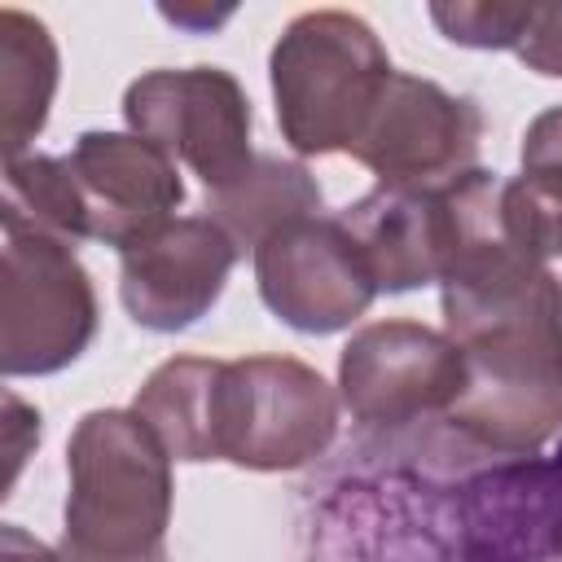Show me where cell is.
Returning <instances> with one entry per match:
<instances>
[{
	"instance_id": "cell-21",
	"label": "cell",
	"mask_w": 562,
	"mask_h": 562,
	"mask_svg": "<svg viewBox=\"0 0 562 562\" xmlns=\"http://www.w3.org/2000/svg\"><path fill=\"white\" fill-rule=\"evenodd\" d=\"M4 439H9V448H4V457H9V474H4V487L18 479V465L26 461V448H35L40 443V413L35 408H26L13 391H4Z\"/></svg>"
},
{
	"instance_id": "cell-2",
	"label": "cell",
	"mask_w": 562,
	"mask_h": 562,
	"mask_svg": "<svg viewBox=\"0 0 562 562\" xmlns=\"http://www.w3.org/2000/svg\"><path fill=\"white\" fill-rule=\"evenodd\" d=\"M57 562H171V457L132 408L83 413L66 443Z\"/></svg>"
},
{
	"instance_id": "cell-9",
	"label": "cell",
	"mask_w": 562,
	"mask_h": 562,
	"mask_svg": "<svg viewBox=\"0 0 562 562\" xmlns=\"http://www.w3.org/2000/svg\"><path fill=\"white\" fill-rule=\"evenodd\" d=\"M465 386L470 369L457 342L417 321H373L338 356V395L364 426L443 417Z\"/></svg>"
},
{
	"instance_id": "cell-11",
	"label": "cell",
	"mask_w": 562,
	"mask_h": 562,
	"mask_svg": "<svg viewBox=\"0 0 562 562\" xmlns=\"http://www.w3.org/2000/svg\"><path fill=\"white\" fill-rule=\"evenodd\" d=\"M66 167L83 198L88 237L119 255L171 224L184 202L176 158L136 132H83L70 145Z\"/></svg>"
},
{
	"instance_id": "cell-20",
	"label": "cell",
	"mask_w": 562,
	"mask_h": 562,
	"mask_svg": "<svg viewBox=\"0 0 562 562\" xmlns=\"http://www.w3.org/2000/svg\"><path fill=\"white\" fill-rule=\"evenodd\" d=\"M518 158H522V176L562 184V105H549L527 123Z\"/></svg>"
},
{
	"instance_id": "cell-5",
	"label": "cell",
	"mask_w": 562,
	"mask_h": 562,
	"mask_svg": "<svg viewBox=\"0 0 562 562\" xmlns=\"http://www.w3.org/2000/svg\"><path fill=\"white\" fill-rule=\"evenodd\" d=\"M496 198L501 180L474 167L443 189H373L351 202L338 224L356 241L373 285L404 294L452 272L461 246L492 215Z\"/></svg>"
},
{
	"instance_id": "cell-19",
	"label": "cell",
	"mask_w": 562,
	"mask_h": 562,
	"mask_svg": "<svg viewBox=\"0 0 562 562\" xmlns=\"http://www.w3.org/2000/svg\"><path fill=\"white\" fill-rule=\"evenodd\" d=\"M509 53L544 79H562V0L553 4L522 0L509 35Z\"/></svg>"
},
{
	"instance_id": "cell-8",
	"label": "cell",
	"mask_w": 562,
	"mask_h": 562,
	"mask_svg": "<svg viewBox=\"0 0 562 562\" xmlns=\"http://www.w3.org/2000/svg\"><path fill=\"white\" fill-rule=\"evenodd\" d=\"M483 114L470 97L435 79L395 70L351 145V158L378 176V189H443L474 171Z\"/></svg>"
},
{
	"instance_id": "cell-23",
	"label": "cell",
	"mask_w": 562,
	"mask_h": 562,
	"mask_svg": "<svg viewBox=\"0 0 562 562\" xmlns=\"http://www.w3.org/2000/svg\"><path fill=\"white\" fill-rule=\"evenodd\" d=\"M558 461H562V443H558Z\"/></svg>"
},
{
	"instance_id": "cell-17",
	"label": "cell",
	"mask_w": 562,
	"mask_h": 562,
	"mask_svg": "<svg viewBox=\"0 0 562 562\" xmlns=\"http://www.w3.org/2000/svg\"><path fill=\"white\" fill-rule=\"evenodd\" d=\"M0 224H22L61 241H83V198L66 167V158L53 154H22L4 162V198H0Z\"/></svg>"
},
{
	"instance_id": "cell-14",
	"label": "cell",
	"mask_w": 562,
	"mask_h": 562,
	"mask_svg": "<svg viewBox=\"0 0 562 562\" xmlns=\"http://www.w3.org/2000/svg\"><path fill=\"white\" fill-rule=\"evenodd\" d=\"M202 211L233 237L237 250H259L277 228L321 211V184L303 162L255 154L233 184L206 193Z\"/></svg>"
},
{
	"instance_id": "cell-13",
	"label": "cell",
	"mask_w": 562,
	"mask_h": 562,
	"mask_svg": "<svg viewBox=\"0 0 562 562\" xmlns=\"http://www.w3.org/2000/svg\"><path fill=\"white\" fill-rule=\"evenodd\" d=\"M465 562H562V461L514 457L457 492Z\"/></svg>"
},
{
	"instance_id": "cell-3",
	"label": "cell",
	"mask_w": 562,
	"mask_h": 562,
	"mask_svg": "<svg viewBox=\"0 0 562 562\" xmlns=\"http://www.w3.org/2000/svg\"><path fill=\"white\" fill-rule=\"evenodd\" d=\"M281 136L294 154H351L391 70L373 26L347 9L299 13L268 57Z\"/></svg>"
},
{
	"instance_id": "cell-10",
	"label": "cell",
	"mask_w": 562,
	"mask_h": 562,
	"mask_svg": "<svg viewBox=\"0 0 562 562\" xmlns=\"http://www.w3.org/2000/svg\"><path fill=\"white\" fill-rule=\"evenodd\" d=\"M255 281L263 307L299 334H338L356 325L378 294L338 215H307L277 228L255 250Z\"/></svg>"
},
{
	"instance_id": "cell-1",
	"label": "cell",
	"mask_w": 562,
	"mask_h": 562,
	"mask_svg": "<svg viewBox=\"0 0 562 562\" xmlns=\"http://www.w3.org/2000/svg\"><path fill=\"white\" fill-rule=\"evenodd\" d=\"M439 285L443 334L470 369L439 422L470 452L536 457L562 430V281L505 237L496 198Z\"/></svg>"
},
{
	"instance_id": "cell-15",
	"label": "cell",
	"mask_w": 562,
	"mask_h": 562,
	"mask_svg": "<svg viewBox=\"0 0 562 562\" xmlns=\"http://www.w3.org/2000/svg\"><path fill=\"white\" fill-rule=\"evenodd\" d=\"M224 360L171 356L136 391L132 413L158 435L171 461H215V391Z\"/></svg>"
},
{
	"instance_id": "cell-4",
	"label": "cell",
	"mask_w": 562,
	"mask_h": 562,
	"mask_svg": "<svg viewBox=\"0 0 562 562\" xmlns=\"http://www.w3.org/2000/svg\"><path fill=\"white\" fill-rule=\"evenodd\" d=\"M338 435L334 386L294 356L224 360L215 391V461L241 470H299Z\"/></svg>"
},
{
	"instance_id": "cell-16",
	"label": "cell",
	"mask_w": 562,
	"mask_h": 562,
	"mask_svg": "<svg viewBox=\"0 0 562 562\" xmlns=\"http://www.w3.org/2000/svg\"><path fill=\"white\" fill-rule=\"evenodd\" d=\"M57 92V44L22 9H0V149L4 162L44 132Z\"/></svg>"
},
{
	"instance_id": "cell-18",
	"label": "cell",
	"mask_w": 562,
	"mask_h": 562,
	"mask_svg": "<svg viewBox=\"0 0 562 562\" xmlns=\"http://www.w3.org/2000/svg\"><path fill=\"white\" fill-rule=\"evenodd\" d=\"M501 228L522 255L540 263L562 255V184L536 176L501 180Z\"/></svg>"
},
{
	"instance_id": "cell-6",
	"label": "cell",
	"mask_w": 562,
	"mask_h": 562,
	"mask_svg": "<svg viewBox=\"0 0 562 562\" xmlns=\"http://www.w3.org/2000/svg\"><path fill=\"white\" fill-rule=\"evenodd\" d=\"M97 334V290L75 246L4 224L0 259V369L40 378L75 364Z\"/></svg>"
},
{
	"instance_id": "cell-7",
	"label": "cell",
	"mask_w": 562,
	"mask_h": 562,
	"mask_svg": "<svg viewBox=\"0 0 562 562\" xmlns=\"http://www.w3.org/2000/svg\"><path fill=\"white\" fill-rule=\"evenodd\" d=\"M123 119L136 136L184 162L206 193L233 184L255 158L250 101L220 66L145 70L123 92Z\"/></svg>"
},
{
	"instance_id": "cell-22",
	"label": "cell",
	"mask_w": 562,
	"mask_h": 562,
	"mask_svg": "<svg viewBox=\"0 0 562 562\" xmlns=\"http://www.w3.org/2000/svg\"><path fill=\"white\" fill-rule=\"evenodd\" d=\"M0 562H57V549H48L44 540H35L18 522H4L0 527Z\"/></svg>"
},
{
	"instance_id": "cell-12",
	"label": "cell",
	"mask_w": 562,
	"mask_h": 562,
	"mask_svg": "<svg viewBox=\"0 0 562 562\" xmlns=\"http://www.w3.org/2000/svg\"><path fill=\"white\" fill-rule=\"evenodd\" d=\"M233 237L211 215H176L154 237L123 250L119 299L127 316L154 334H176L202 321L237 263Z\"/></svg>"
}]
</instances>
